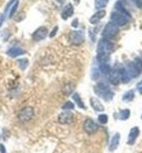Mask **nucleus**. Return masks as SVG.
Listing matches in <instances>:
<instances>
[{
	"mask_svg": "<svg viewBox=\"0 0 142 153\" xmlns=\"http://www.w3.org/2000/svg\"><path fill=\"white\" fill-rule=\"evenodd\" d=\"M94 91L100 97H102L105 101H112L114 99V92L105 82L97 83L94 86Z\"/></svg>",
	"mask_w": 142,
	"mask_h": 153,
	"instance_id": "nucleus-2",
	"label": "nucleus"
},
{
	"mask_svg": "<svg viewBox=\"0 0 142 153\" xmlns=\"http://www.w3.org/2000/svg\"><path fill=\"white\" fill-rule=\"evenodd\" d=\"M85 39L84 33L82 31H71L69 33V42L72 45H79L83 44V42Z\"/></svg>",
	"mask_w": 142,
	"mask_h": 153,
	"instance_id": "nucleus-6",
	"label": "nucleus"
},
{
	"mask_svg": "<svg viewBox=\"0 0 142 153\" xmlns=\"http://www.w3.org/2000/svg\"><path fill=\"white\" fill-rule=\"evenodd\" d=\"M139 92L140 94H142V86H139Z\"/></svg>",
	"mask_w": 142,
	"mask_h": 153,
	"instance_id": "nucleus-34",
	"label": "nucleus"
},
{
	"mask_svg": "<svg viewBox=\"0 0 142 153\" xmlns=\"http://www.w3.org/2000/svg\"><path fill=\"white\" fill-rule=\"evenodd\" d=\"M74 83H67L66 85H63L62 88V93L65 95H70V94H72L73 91H74Z\"/></svg>",
	"mask_w": 142,
	"mask_h": 153,
	"instance_id": "nucleus-19",
	"label": "nucleus"
},
{
	"mask_svg": "<svg viewBox=\"0 0 142 153\" xmlns=\"http://www.w3.org/2000/svg\"><path fill=\"white\" fill-rule=\"evenodd\" d=\"M61 108L63 111H72L74 109V103H72L71 101H67L62 106H61Z\"/></svg>",
	"mask_w": 142,
	"mask_h": 153,
	"instance_id": "nucleus-25",
	"label": "nucleus"
},
{
	"mask_svg": "<svg viewBox=\"0 0 142 153\" xmlns=\"http://www.w3.org/2000/svg\"><path fill=\"white\" fill-rule=\"evenodd\" d=\"M114 51V44L111 39L101 38L97 45V60L101 64H107L109 60V55Z\"/></svg>",
	"mask_w": 142,
	"mask_h": 153,
	"instance_id": "nucleus-1",
	"label": "nucleus"
},
{
	"mask_svg": "<svg viewBox=\"0 0 142 153\" xmlns=\"http://www.w3.org/2000/svg\"><path fill=\"white\" fill-rule=\"evenodd\" d=\"M129 19H128V16L125 14V13L120 12V11H114L111 13V22H113L114 24H116L118 27L119 26L126 25L128 23Z\"/></svg>",
	"mask_w": 142,
	"mask_h": 153,
	"instance_id": "nucleus-3",
	"label": "nucleus"
},
{
	"mask_svg": "<svg viewBox=\"0 0 142 153\" xmlns=\"http://www.w3.org/2000/svg\"><path fill=\"white\" fill-rule=\"evenodd\" d=\"M73 12H74V9H73V6L71 3H68L65 8H63L62 12H61V18L62 20L69 19L70 16H73Z\"/></svg>",
	"mask_w": 142,
	"mask_h": 153,
	"instance_id": "nucleus-16",
	"label": "nucleus"
},
{
	"mask_svg": "<svg viewBox=\"0 0 142 153\" xmlns=\"http://www.w3.org/2000/svg\"><path fill=\"white\" fill-rule=\"evenodd\" d=\"M95 8L97 10H103L105 7L107 6L108 0H95Z\"/></svg>",
	"mask_w": 142,
	"mask_h": 153,
	"instance_id": "nucleus-23",
	"label": "nucleus"
},
{
	"mask_svg": "<svg viewBox=\"0 0 142 153\" xmlns=\"http://www.w3.org/2000/svg\"><path fill=\"white\" fill-rule=\"evenodd\" d=\"M135 64H136V66L138 67V69L140 70V72L142 71V59L141 58H135V61H133Z\"/></svg>",
	"mask_w": 142,
	"mask_h": 153,
	"instance_id": "nucleus-29",
	"label": "nucleus"
},
{
	"mask_svg": "<svg viewBox=\"0 0 142 153\" xmlns=\"http://www.w3.org/2000/svg\"><path fill=\"white\" fill-rule=\"evenodd\" d=\"M47 35H48L47 27H45V26H41V27H38V29L33 33L32 38H33V41H35V42H39V41H43V39H44Z\"/></svg>",
	"mask_w": 142,
	"mask_h": 153,
	"instance_id": "nucleus-9",
	"label": "nucleus"
},
{
	"mask_svg": "<svg viewBox=\"0 0 142 153\" xmlns=\"http://www.w3.org/2000/svg\"><path fill=\"white\" fill-rule=\"evenodd\" d=\"M100 70H98V68H94L93 69V72H92V79L93 80H97L100 78Z\"/></svg>",
	"mask_w": 142,
	"mask_h": 153,
	"instance_id": "nucleus-28",
	"label": "nucleus"
},
{
	"mask_svg": "<svg viewBox=\"0 0 142 153\" xmlns=\"http://www.w3.org/2000/svg\"><path fill=\"white\" fill-rule=\"evenodd\" d=\"M18 65H19L20 69L25 70L26 68H28V59H26V58H21V59H19V60H18Z\"/></svg>",
	"mask_w": 142,
	"mask_h": 153,
	"instance_id": "nucleus-24",
	"label": "nucleus"
},
{
	"mask_svg": "<svg viewBox=\"0 0 142 153\" xmlns=\"http://www.w3.org/2000/svg\"><path fill=\"white\" fill-rule=\"evenodd\" d=\"M141 119H142V115H141Z\"/></svg>",
	"mask_w": 142,
	"mask_h": 153,
	"instance_id": "nucleus-37",
	"label": "nucleus"
},
{
	"mask_svg": "<svg viewBox=\"0 0 142 153\" xmlns=\"http://www.w3.org/2000/svg\"><path fill=\"white\" fill-rule=\"evenodd\" d=\"M133 99H135V91L133 90L127 91L123 95V101H125V102H131Z\"/></svg>",
	"mask_w": 142,
	"mask_h": 153,
	"instance_id": "nucleus-21",
	"label": "nucleus"
},
{
	"mask_svg": "<svg viewBox=\"0 0 142 153\" xmlns=\"http://www.w3.org/2000/svg\"><path fill=\"white\" fill-rule=\"evenodd\" d=\"M57 32H58V26H55L54 29H53V31L49 33V37H54V36L57 34Z\"/></svg>",
	"mask_w": 142,
	"mask_h": 153,
	"instance_id": "nucleus-31",
	"label": "nucleus"
},
{
	"mask_svg": "<svg viewBox=\"0 0 142 153\" xmlns=\"http://www.w3.org/2000/svg\"><path fill=\"white\" fill-rule=\"evenodd\" d=\"M0 139H1V138H0Z\"/></svg>",
	"mask_w": 142,
	"mask_h": 153,
	"instance_id": "nucleus-38",
	"label": "nucleus"
},
{
	"mask_svg": "<svg viewBox=\"0 0 142 153\" xmlns=\"http://www.w3.org/2000/svg\"><path fill=\"white\" fill-rule=\"evenodd\" d=\"M83 129H84V131L88 134H94L98 130V125L93 119L88 118L83 123Z\"/></svg>",
	"mask_w": 142,
	"mask_h": 153,
	"instance_id": "nucleus-7",
	"label": "nucleus"
},
{
	"mask_svg": "<svg viewBox=\"0 0 142 153\" xmlns=\"http://www.w3.org/2000/svg\"><path fill=\"white\" fill-rule=\"evenodd\" d=\"M130 109H121L119 112V115H118V117H119L120 120H127L128 118L130 117Z\"/></svg>",
	"mask_w": 142,
	"mask_h": 153,
	"instance_id": "nucleus-22",
	"label": "nucleus"
},
{
	"mask_svg": "<svg viewBox=\"0 0 142 153\" xmlns=\"http://www.w3.org/2000/svg\"><path fill=\"white\" fill-rule=\"evenodd\" d=\"M138 86H142V80H141V81H140L139 83H138Z\"/></svg>",
	"mask_w": 142,
	"mask_h": 153,
	"instance_id": "nucleus-35",
	"label": "nucleus"
},
{
	"mask_svg": "<svg viewBox=\"0 0 142 153\" xmlns=\"http://www.w3.org/2000/svg\"><path fill=\"white\" fill-rule=\"evenodd\" d=\"M119 141H120V134L119 132H116V134L113 136V138H112L108 150L111 151V152H114V151L118 148V146H119Z\"/></svg>",
	"mask_w": 142,
	"mask_h": 153,
	"instance_id": "nucleus-15",
	"label": "nucleus"
},
{
	"mask_svg": "<svg viewBox=\"0 0 142 153\" xmlns=\"http://www.w3.org/2000/svg\"><path fill=\"white\" fill-rule=\"evenodd\" d=\"M108 80L109 82L114 85H118L120 82H121V79H120V74L118 69H115V70H112L111 74H108Z\"/></svg>",
	"mask_w": 142,
	"mask_h": 153,
	"instance_id": "nucleus-12",
	"label": "nucleus"
},
{
	"mask_svg": "<svg viewBox=\"0 0 142 153\" xmlns=\"http://www.w3.org/2000/svg\"><path fill=\"white\" fill-rule=\"evenodd\" d=\"M106 16V11H105L104 9L103 10H98L97 12L94 13L93 16H91V19H90V22L92 23V24H97L100 21H101L104 16Z\"/></svg>",
	"mask_w": 142,
	"mask_h": 153,
	"instance_id": "nucleus-14",
	"label": "nucleus"
},
{
	"mask_svg": "<svg viewBox=\"0 0 142 153\" xmlns=\"http://www.w3.org/2000/svg\"><path fill=\"white\" fill-rule=\"evenodd\" d=\"M0 153H7L6 148H4V146H3L2 143L0 144Z\"/></svg>",
	"mask_w": 142,
	"mask_h": 153,
	"instance_id": "nucleus-32",
	"label": "nucleus"
},
{
	"mask_svg": "<svg viewBox=\"0 0 142 153\" xmlns=\"http://www.w3.org/2000/svg\"><path fill=\"white\" fill-rule=\"evenodd\" d=\"M97 120L100 124L102 125H106L108 123V116L106 114H100L97 117Z\"/></svg>",
	"mask_w": 142,
	"mask_h": 153,
	"instance_id": "nucleus-26",
	"label": "nucleus"
},
{
	"mask_svg": "<svg viewBox=\"0 0 142 153\" xmlns=\"http://www.w3.org/2000/svg\"><path fill=\"white\" fill-rule=\"evenodd\" d=\"M90 103H91L92 108L94 109L95 112H104V105L100 102V100L96 99V97H91L90 99Z\"/></svg>",
	"mask_w": 142,
	"mask_h": 153,
	"instance_id": "nucleus-13",
	"label": "nucleus"
},
{
	"mask_svg": "<svg viewBox=\"0 0 142 153\" xmlns=\"http://www.w3.org/2000/svg\"><path fill=\"white\" fill-rule=\"evenodd\" d=\"M74 2H76V3H77V4H78V3H79V2H80V0H74Z\"/></svg>",
	"mask_w": 142,
	"mask_h": 153,
	"instance_id": "nucleus-36",
	"label": "nucleus"
},
{
	"mask_svg": "<svg viewBox=\"0 0 142 153\" xmlns=\"http://www.w3.org/2000/svg\"><path fill=\"white\" fill-rule=\"evenodd\" d=\"M34 117V108L32 106H25L19 111L18 113V118L22 123H28Z\"/></svg>",
	"mask_w": 142,
	"mask_h": 153,
	"instance_id": "nucleus-5",
	"label": "nucleus"
},
{
	"mask_svg": "<svg viewBox=\"0 0 142 153\" xmlns=\"http://www.w3.org/2000/svg\"><path fill=\"white\" fill-rule=\"evenodd\" d=\"M72 100H73V102L77 103V105L79 106L80 108H82V109L86 108V106L84 105V103H83L82 99L80 97V94H79V93H73V94H72Z\"/></svg>",
	"mask_w": 142,
	"mask_h": 153,
	"instance_id": "nucleus-18",
	"label": "nucleus"
},
{
	"mask_svg": "<svg viewBox=\"0 0 142 153\" xmlns=\"http://www.w3.org/2000/svg\"><path fill=\"white\" fill-rule=\"evenodd\" d=\"M74 119V115L70 111H65V112L60 113L58 116V123L61 125H69L71 124Z\"/></svg>",
	"mask_w": 142,
	"mask_h": 153,
	"instance_id": "nucleus-8",
	"label": "nucleus"
},
{
	"mask_svg": "<svg viewBox=\"0 0 142 153\" xmlns=\"http://www.w3.org/2000/svg\"><path fill=\"white\" fill-rule=\"evenodd\" d=\"M26 51H24V49H22V48H20V47H12V48H10L9 51H7V55L8 56H10V57H12V58H16L18 57V56H20V55H24Z\"/></svg>",
	"mask_w": 142,
	"mask_h": 153,
	"instance_id": "nucleus-17",
	"label": "nucleus"
},
{
	"mask_svg": "<svg viewBox=\"0 0 142 153\" xmlns=\"http://www.w3.org/2000/svg\"><path fill=\"white\" fill-rule=\"evenodd\" d=\"M118 32H119V27H118L116 24H114L113 22H109L105 25L104 30H103V33H102V35H103V37L104 38L112 39V38L116 37L117 34H118Z\"/></svg>",
	"mask_w": 142,
	"mask_h": 153,
	"instance_id": "nucleus-4",
	"label": "nucleus"
},
{
	"mask_svg": "<svg viewBox=\"0 0 142 153\" xmlns=\"http://www.w3.org/2000/svg\"><path fill=\"white\" fill-rule=\"evenodd\" d=\"M78 23H79V21H78V19H76V20H74V21H73V22H72V24H71V25H72L73 27H77V26L79 25Z\"/></svg>",
	"mask_w": 142,
	"mask_h": 153,
	"instance_id": "nucleus-33",
	"label": "nucleus"
},
{
	"mask_svg": "<svg viewBox=\"0 0 142 153\" xmlns=\"http://www.w3.org/2000/svg\"><path fill=\"white\" fill-rule=\"evenodd\" d=\"M140 134V128L139 127H132L130 129L129 134H128V140H127V143L129 146H132L136 142L137 138L139 137Z\"/></svg>",
	"mask_w": 142,
	"mask_h": 153,
	"instance_id": "nucleus-11",
	"label": "nucleus"
},
{
	"mask_svg": "<svg viewBox=\"0 0 142 153\" xmlns=\"http://www.w3.org/2000/svg\"><path fill=\"white\" fill-rule=\"evenodd\" d=\"M18 7H19V1L16 0V2L13 3L12 7H11V9H10V11H9V18H12V16H14L16 11L18 10Z\"/></svg>",
	"mask_w": 142,
	"mask_h": 153,
	"instance_id": "nucleus-27",
	"label": "nucleus"
},
{
	"mask_svg": "<svg viewBox=\"0 0 142 153\" xmlns=\"http://www.w3.org/2000/svg\"><path fill=\"white\" fill-rule=\"evenodd\" d=\"M125 69H126L128 76H130V79L137 78V76H138L140 74V70L138 69V67H137L136 64H135L133 61H131V62H128Z\"/></svg>",
	"mask_w": 142,
	"mask_h": 153,
	"instance_id": "nucleus-10",
	"label": "nucleus"
},
{
	"mask_svg": "<svg viewBox=\"0 0 142 153\" xmlns=\"http://www.w3.org/2000/svg\"><path fill=\"white\" fill-rule=\"evenodd\" d=\"M131 2H132L137 8H139V9L142 10V0H131Z\"/></svg>",
	"mask_w": 142,
	"mask_h": 153,
	"instance_id": "nucleus-30",
	"label": "nucleus"
},
{
	"mask_svg": "<svg viewBox=\"0 0 142 153\" xmlns=\"http://www.w3.org/2000/svg\"><path fill=\"white\" fill-rule=\"evenodd\" d=\"M98 70H100V72H101L102 74H104V76H108V74H111L112 68L108 64H100Z\"/></svg>",
	"mask_w": 142,
	"mask_h": 153,
	"instance_id": "nucleus-20",
	"label": "nucleus"
}]
</instances>
